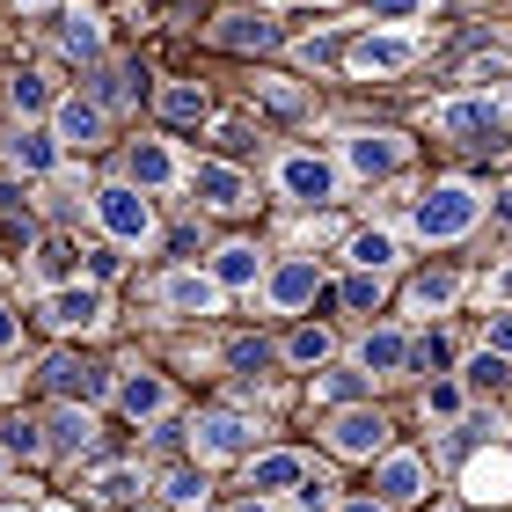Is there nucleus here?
Segmentation results:
<instances>
[{
  "instance_id": "36",
  "label": "nucleus",
  "mask_w": 512,
  "mask_h": 512,
  "mask_svg": "<svg viewBox=\"0 0 512 512\" xmlns=\"http://www.w3.org/2000/svg\"><path fill=\"white\" fill-rule=\"evenodd\" d=\"M132 491H139V476H132V469H103V476H96V498H103V505H125Z\"/></svg>"
},
{
  "instance_id": "42",
  "label": "nucleus",
  "mask_w": 512,
  "mask_h": 512,
  "mask_svg": "<svg viewBox=\"0 0 512 512\" xmlns=\"http://www.w3.org/2000/svg\"><path fill=\"white\" fill-rule=\"evenodd\" d=\"M469 81H476V88H498V81H512V59H498V52H491V59H476V66H469Z\"/></svg>"
},
{
  "instance_id": "46",
  "label": "nucleus",
  "mask_w": 512,
  "mask_h": 512,
  "mask_svg": "<svg viewBox=\"0 0 512 512\" xmlns=\"http://www.w3.org/2000/svg\"><path fill=\"white\" fill-rule=\"evenodd\" d=\"M110 278H118V256L96 249V264H88V286H110Z\"/></svg>"
},
{
  "instance_id": "21",
  "label": "nucleus",
  "mask_w": 512,
  "mask_h": 512,
  "mask_svg": "<svg viewBox=\"0 0 512 512\" xmlns=\"http://www.w3.org/2000/svg\"><path fill=\"white\" fill-rule=\"evenodd\" d=\"M154 110H161L169 125H205V110H213V96H205L198 81H169V88L154 96Z\"/></svg>"
},
{
  "instance_id": "32",
  "label": "nucleus",
  "mask_w": 512,
  "mask_h": 512,
  "mask_svg": "<svg viewBox=\"0 0 512 512\" xmlns=\"http://www.w3.org/2000/svg\"><path fill=\"white\" fill-rule=\"evenodd\" d=\"M66 52H74V59H96V52H103L96 15H74V22H66Z\"/></svg>"
},
{
  "instance_id": "20",
  "label": "nucleus",
  "mask_w": 512,
  "mask_h": 512,
  "mask_svg": "<svg viewBox=\"0 0 512 512\" xmlns=\"http://www.w3.org/2000/svg\"><path fill=\"white\" fill-rule=\"evenodd\" d=\"M88 439H96V417L88 410H74V403L52 410V425H44V447L52 454H88Z\"/></svg>"
},
{
  "instance_id": "14",
  "label": "nucleus",
  "mask_w": 512,
  "mask_h": 512,
  "mask_svg": "<svg viewBox=\"0 0 512 512\" xmlns=\"http://www.w3.org/2000/svg\"><path fill=\"white\" fill-rule=\"evenodd\" d=\"M52 118H59V125H52L59 154H66V147H81V154H88V147H96V139H103V110H96V103H81V96L52 103Z\"/></svg>"
},
{
  "instance_id": "48",
  "label": "nucleus",
  "mask_w": 512,
  "mask_h": 512,
  "mask_svg": "<svg viewBox=\"0 0 512 512\" xmlns=\"http://www.w3.org/2000/svg\"><path fill=\"white\" fill-rule=\"evenodd\" d=\"M15 337H22V322H15V308H0V352H15Z\"/></svg>"
},
{
  "instance_id": "51",
  "label": "nucleus",
  "mask_w": 512,
  "mask_h": 512,
  "mask_svg": "<svg viewBox=\"0 0 512 512\" xmlns=\"http://www.w3.org/2000/svg\"><path fill=\"white\" fill-rule=\"evenodd\" d=\"M498 293H505V300H512V264H505V271H498Z\"/></svg>"
},
{
  "instance_id": "26",
  "label": "nucleus",
  "mask_w": 512,
  "mask_h": 512,
  "mask_svg": "<svg viewBox=\"0 0 512 512\" xmlns=\"http://www.w3.org/2000/svg\"><path fill=\"white\" fill-rule=\"evenodd\" d=\"M454 293H461V271H425L410 286V308L417 315H439V308H454Z\"/></svg>"
},
{
  "instance_id": "33",
  "label": "nucleus",
  "mask_w": 512,
  "mask_h": 512,
  "mask_svg": "<svg viewBox=\"0 0 512 512\" xmlns=\"http://www.w3.org/2000/svg\"><path fill=\"white\" fill-rule=\"evenodd\" d=\"M161 491H169V505H191V512H198V505H205V469H176Z\"/></svg>"
},
{
  "instance_id": "53",
  "label": "nucleus",
  "mask_w": 512,
  "mask_h": 512,
  "mask_svg": "<svg viewBox=\"0 0 512 512\" xmlns=\"http://www.w3.org/2000/svg\"><path fill=\"white\" fill-rule=\"evenodd\" d=\"M15 8H52V0H15Z\"/></svg>"
},
{
  "instance_id": "19",
  "label": "nucleus",
  "mask_w": 512,
  "mask_h": 512,
  "mask_svg": "<svg viewBox=\"0 0 512 512\" xmlns=\"http://www.w3.org/2000/svg\"><path fill=\"white\" fill-rule=\"evenodd\" d=\"M118 403H125L132 425H139V417H169V381H161V374H125Z\"/></svg>"
},
{
  "instance_id": "28",
  "label": "nucleus",
  "mask_w": 512,
  "mask_h": 512,
  "mask_svg": "<svg viewBox=\"0 0 512 512\" xmlns=\"http://www.w3.org/2000/svg\"><path fill=\"white\" fill-rule=\"evenodd\" d=\"M315 395H322V403H344V410H352L359 395H366V374H359V366H330V374L315 381Z\"/></svg>"
},
{
  "instance_id": "50",
  "label": "nucleus",
  "mask_w": 512,
  "mask_h": 512,
  "mask_svg": "<svg viewBox=\"0 0 512 512\" xmlns=\"http://www.w3.org/2000/svg\"><path fill=\"white\" fill-rule=\"evenodd\" d=\"M491 213H498V220H512V191H505V198H498V205H491Z\"/></svg>"
},
{
  "instance_id": "8",
  "label": "nucleus",
  "mask_w": 512,
  "mask_h": 512,
  "mask_svg": "<svg viewBox=\"0 0 512 512\" xmlns=\"http://www.w3.org/2000/svg\"><path fill=\"white\" fill-rule=\"evenodd\" d=\"M213 37L227 44V52H271V44L286 37V30H278L264 8H227V15L213 22Z\"/></svg>"
},
{
  "instance_id": "34",
  "label": "nucleus",
  "mask_w": 512,
  "mask_h": 512,
  "mask_svg": "<svg viewBox=\"0 0 512 512\" xmlns=\"http://www.w3.org/2000/svg\"><path fill=\"white\" fill-rule=\"evenodd\" d=\"M118 103H132V74H125V66H103V81H96V110H118Z\"/></svg>"
},
{
  "instance_id": "31",
  "label": "nucleus",
  "mask_w": 512,
  "mask_h": 512,
  "mask_svg": "<svg viewBox=\"0 0 512 512\" xmlns=\"http://www.w3.org/2000/svg\"><path fill=\"white\" fill-rule=\"evenodd\" d=\"M30 264H37V278H66V271H74V249H66L59 235H44V242H37V256H30Z\"/></svg>"
},
{
  "instance_id": "30",
  "label": "nucleus",
  "mask_w": 512,
  "mask_h": 512,
  "mask_svg": "<svg viewBox=\"0 0 512 512\" xmlns=\"http://www.w3.org/2000/svg\"><path fill=\"white\" fill-rule=\"evenodd\" d=\"M286 359L293 366H322V359H330V330H293L286 337Z\"/></svg>"
},
{
  "instance_id": "35",
  "label": "nucleus",
  "mask_w": 512,
  "mask_h": 512,
  "mask_svg": "<svg viewBox=\"0 0 512 512\" xmlns=\"http://www.w3.org/2000/svg\"><path fill=\"white\" fill-rule=\"evenodd\" d=\"M498 381H505V359L498 352H476L469 374H461V388H498Z\"/></svg>"
},
{
  "instance_id": "43",
  "label": "nucleus",
  "mask_w": 512,
  "mask_h": 512,
  "mask_svg": "<svg viewBox=\"0 0 512 512\" xmlns=\"http://www.w3.org/2000/svg\"><path fill=\"white\" fill-rule=\"evenodd\" d=\"M300 512H330V483H322V476H300Z\"/></svg>"
},
{
  "instance_id": "15",
  "label": "nucleus",
  "mask_w": 512,
  "mask_h": 512,
  "mask_svg": "<svg viewBox=\"0 0 512 512\" xmlns=\"http://www.w3.org/2000/svg\"><path fill=\"white\" fill-rule=\"evenodd\" d=\"M374 491H381L388 512L395 505H417V498H425V461H417V454H388L381 476H374Z\"/></svg>"
},
{
  "instance_id": "13",
  "label": "nucleus",
  "mask_w": 512,
  "mask_h": 512,
  "mask_svg": "<svg viewBox=\"0 0 512 512\" xmlns=\"http://www.w3.org/2000/svg\"><path fill=\"white\" fill-rule=\"evenodd\" d=\"M191 191H198V205H213V213H242V205H249V183L227 169V161H198Z\"/></svg>"
},
{
  "instance_id": "37",
  "label": "nucleus",
  "mask_w": 512,
  "mask_h": 512,
  "mask_svg": "<svg viewBox=\"0 0 512 512\" xmlns=\"http://www.w3.org/2000/svg\"><path fill=\"white\" fill-rule=\"evenodd\" d=\"M461 410V381H432L425 388V417H454Z\"/></svg>"
},
{
  "instance_id": "25",
  "label": "nucleus",
  "mask_w": 512,
  "mask_h": 512,
  "mask_svg": "<svg viewBox=\"0 0 512 512\" xmlns=\"http://www.w3.org/2000/svg\"><path fill=\"white\" fill-rule=\"evenodd\" d=\"M469 498H483V505H505L512 498V461L505 454H491V461H476V469H469Z\"/></svg>"
},
{
  "instance_id": "45",
  "label": "nucleus",
  "mask_w": 512,
  "mask_h": 512,
  "mask_svg": "<svg viewBox=\"0 0 512 512\" xmlns=\"http://www.w3.org/2000/svg\"><path fill=\"white\" fill-rule=\"evenodd\" d=\"M264 103H271V110H300V88H286V81H264Z\"/></svg>"
},
{
  "instance_id": "6",
  "label": "nucleus",
  "mask_w": 512,
  "mask_h": 512,
  "mask_svg": "<svg viewBox=\"0 0 512 512\" xmlns=\"http://www.w3.org/2000/svg\"><path fill=\"white\" fill-rule=\"evenodd\" d=\"M330 447H337L344 461H374V454L388 447V417H381V410H337Z\"/></svg>"
},
{
  "instance_id": "11",
  "label": "nucleus",
  "mask_w": 512,
  "mask_h": 512,
  "mask_svg": "<svg viewBox=\"0 0 512 512\" xmlns=\"http://www.w3.org/2000/svg\"><path fill=\"white\" fill-rule=\"evenodd\" d=\"M176 176H183V169H176V154L161 147V139H139V147L125 154V183H132L139 198H147V191H169Z\"/></svg>"
},
{
  "instance_id": "39",
  "label": "nucleus",
  "mask_w": 512,
  "mask_h": 512,
  "mask_svg": "<svg viewBox=\"0 0 512 512\" xmlns=\"http://www.w3.org/2000/svg\"><path fill=\"white\" fill-rule=\"evenodd\" d=\"M344 59V37H308L300 44V66H337Z\"/></svg>"
},
{
  "instance_id": "52",
  "label": "nucleus",
  "mask_w": 512,
  "mask_h": 512,
  "mask_svg": "<svg viewBox=\"0 0 512 512\" xmlns=\"http://www.w3.org/2000/svg\"><path fill=\"white\" fill-rule=\"evenodd\" d=\"M242 512H271V505H264V498H249V505H242Z\"/></svg>"
},
{
  "instance_id": "29",
  "label": "nucleus",
  "mask_w": 512,
  "mask_h": 512,
  "mask_svg": "<svg viewBox=\"0 0 512 512\" xmlns=\"http://www.w3.org/2000/svg\"><path fill=\"white\" fill-rule=\"evenodd\" d=\"M8 103L22 110V118H37V110H52V81H44V74H15L8 81Z\"/></svg>"
},
{
  "instance_id": "18",
  "label": "nucleus",
  "mask_w": 512,
  "mask_h": 512,
  "mask_svg": "<svg viewBox=\"0 0 512 512\" xmlns=\"http://www.w3.org/2000/svg\"><path fill=\"white\" fill-rule=\"evenodd\" d=\"M300 476H308V461H300V454H256V461H249V491H256V498L300 491Z\"/></svg>"
},
{
  "instance_id": "10",
  "label": "nucleus",
  "mask_w": 512,
  "mask_h": 512,
  "mask_svg": "<svg viewBox=\"0 0 512 512\" xmlns=\"http://www.w3.org/2000/svg\"><path fill=\"white\" fill-rule=\"evenodd\" d=\"M191 447H198V461H227V454H249V417H235V410H213V417H198Z\"/></svg>"
},
{
  "instance_id": "22",
  "label": "nucleus",
  "mask_w": 512,
  "mask_h": 512,
  "mask_svg": "<svg viewBox=\"0 0 512 512\" xmlns=\"http://www.w3.org/2000/svg\"><path fill=\"white\" fill-rule=\"evenodd\" d=\"M410 366V337L403 330H374L359 344V374H403Z\"/></svg>"
},
{
  "instance_id": "16",
  "label": "nucleus",
  "mask_w": 512,
  "mask_h": 512,
  "mask_svg": "<svg viewBox=\"0 0 512 512\" xmlns=\"http://www.w3.org/2000/svg\"><path fill=\"white\" fill-rule=\"evenodd\" d=\"M161 300L183 315H213L220 308V286H213V271H169L161 278Z\"/></svg>"
},
{
  "instance_id": "3",
  "label": "nucleus",
  "mask_w": 512,
  "mask_h": 512,
  "mask_svg": "<svg viewBox=\"0 0 512 512\" xmlns=\"http://www.w3.org/2000/svg\"><path fill=\"white\" fill-rule=\"evenodd\" d=\"M344 66L352 74H403V66H417V44L403 30H374V37L344 44Z\"/></svg>"
},
{
  "instance_id": "41",
  "label": "nucleus",
  "mask_w": 512,
  "mask_h": 512,
  "mask_svg": "<svg viewBox=\"0 0 512 512\" xmlns=\"http://www.w3.org/2000/svg\"><path fill=\"white\" fill-rule=\"evenodd\" d=\"M374 293H381V278H374V271L344 278V308H374Z\"/></svg>"
},
{
  "instance_id": "24",
  "label": "nucleus",
  "mask_w": 512,
  "mask_h": 512,
  "mask_svg": "<svg viewBox=\"0 0 512 512\" xmlns=\"http://www.w3.org/2000/svg\"><path fill=\"white\" fill-rule=\"evenodd\" d=\"M256 271H264V256H256L249 242H227L220 256H213V286L227 293V286H256Z\"/></svg>"
},
{
  "instance_id": "1",
  "label": "nucleus",
  "mask_w": 512,
  "mask_h": 512,
  "mask_svg": "<svg viewBox=\"0 0 512 512\" xmlns=\"http://www.w3.org/2000/svg\"><path fill=\"white\" fill-rule=\"evenodd\" d=\"M476 220H483V198L469 183H432V191L417 198V235L425 242H461Z\"/></svg>"
},
{
  "instance_id": "40",
  "label": "nucleus",
  "mask_w": 512,
  "mask_h": 512,
  "mask_svg": "<svg viewBox=\"0 0 512 512\" xmlns=\"http://www.w3.org/2000/svg\"><path fill=\"white\" fill-rule=\"evenodd\" d=\"M425 8H432V0H374L366 15H374V22H410V15H425Z\"/></svg>"
},
{
  "instance_id": "7",
  "label": "nucleus",
  "mask_w": 512,
  "mask_h": 512,
  "mask_svg": "<svg viewBox=\"0 0 512 512\" xmlns=\"http://www.w3.org/2000/svg\"><path fill=\"white\" fill-rule=\"evenodd\" d=\"M278 183H286V198H300V205H330L337 198V169L315 161V154H286L278 161Z\"/></svg>"
},
{
  "instance_id": "9",
  "label": "nucleus",
  "mask_w": 512,
  "mask_h": 512,
  "mask_svg": "<svg viewBox=\"0 0 512 512\" xmlns=\"http://www.w3.org/2000/svg\"><path fill=\"white\" fill-rule=\"evenodd\" d=\"M315 300H322V271L308 264V256H286V264L271 271V308L300 315V308H315Z\"/></svg>"
},
{
  "instance_id": "12",
  "label": "nucleus",
  "mask_w": 512,
  "mask_h": 512,
  "mask_svg": "<svg viewBox=\"0 0 512 512\" xmlns=\"http://www.w3.org/2000/svg\"><path fill=\"white\" fill-rule=\"evenodd\" d=\"M44 322H52V330H96L103 322V286H59L44 300Z\"/></svg>"
},
{
  "instance_id": "44",
  "label": "nucleus",
  "mask_w": 512,
  "mask_h": 512,
  "mask_svg": "<svg viewBox=\"0 0 512 512\" xmlns=\"http://www.w3.org/2000/svg\"><path fill=\"white\" fill-rule=\"evenodd\" d=\"M483 352H498V359H512V308L505 315H491V344Z\"/></svg>"
},
{
  "instance_id": "54",
  "label": "nucleus",
  "mask_w": 512,
  "mask_h": 512,
  "mask_svg": "<svg viewBox=\"0 0 512 512\" xmlns=\"http://www.w3.org/2000/svg\"><path fill=\"white\" fill-rule=\"evenodd\" d=\"M132 512H161V505H132Z\"/></svg>"
},
{
  "instance_id": "47",
  "label": "nucleus",
  "mask_w": 512,
  "mask_h": 512,
  "mask_svg": "<svg viewBox=\"0 0 512 512\" xmlns=\"http://www.w3.org/2000/svg\"><path fill=\"white\" fill-rule=\"evenodd\" d=\"M8 447H15V454H44V439H37V425H15Z\"/></svg>"
},
{
  "instance_id": "23",
  "label": "nucleus",
  "mask_w": 512,
  "mask_h": 512,
  "mask_svg": "<svg viewBox=\"0 0 512 512\" xmlns=\"http://www.w3.org/2000/svg\"><path fill=\"white\" fill-rule=\"evenodd\" d=\"M8 154H15L22 176H52V169H59V139H52V132H15Z\"/></svg>"
},
{
  "instance_id": "17",
  "label": "nucleus",
  "mask_w": 512,
  "mask_h": 512,
  "mask_svg": "<svg viewBox=\"0 0 512 512\" xmlns=\"http://www.w3.org/2000/svg\"><path fill=\"white\" fill-rule=\"evenodd\" d=\"M432 125H439V132H454V139H476V132H491V125H498V103H491V96L439 103V110H432Z\"/></svg>"
},
{
  "instance_id": "38",
  "label": "nucleus",
  "mask_w": 512,
  "mask_h": 512,
  "mask_svg": "<svg viewBox=\"0 0 512 512\" xmlns=\"http://www.w3.org/2000/svg\"><path fill=\"white\" fill-rule=\"evenodd\" d=\"M227 359H235V374H264V366H271L278 352H271V344H249V337H242V344H235Z\"/></svg>"
},
{
  "instance_id": "49",
  "label": "nucleus",
  "mask_w": 512,
  "mask_h": 512,
  "mask_svg": "<svg viewBox=\"0 0 512 512\" xmlns=\"http://www.w3.org/2000/svg\"><path fill=\"white\" fill-rule=\"evenodd\" d=\"M337 512H388L381 498H359V505H337Z\"/></svg>"
},
{
  "instance_id": "2",
  "label": "nucleus",
  "mask_w": 512,
  "mask_h": 512,
  "mask_svg": "<svg viewBox=\"0 0 512 512\" xmlns=\"http://www.w3.org/2000/svg\"><path fill=\"white\" fill-rule=\"evenodd\" d=\"M96 220L110 227V242H125V249H139L154 235V205L132 191V183H103L96 191Z\"/></svg>"
},
{
  "instance_id": "5",
  "label": "nucleus",
  "mask_w": 512,
  "mask_h": 512,
  "mask_svg": "<svg viewBox=\"0 0 512 512\" xmlns=\"http://www.w3.org/2000/svg\"><path fill=\"white\" fill-rule=\"evenodd\" d=\"M403 161H410V147H403L395 132H352V139H344V169L366 176V183H374V176H395Z\"/></svg>"
},
{
  "instance_id": "4",
  "label": "nucleus",
  "mask_w": 512,
  "mask_h": 512,
  "mask_svg": "<svg viewBox=\"0 0 512 512\" xmlns=\"http://www.w3.org/2000/svg\"><path fill=\"white\" fill-rule=\"evenodd\" d=\"M44 381H52L74 410H88V403H103V395H110V374L96 359H81V352H59L52 366H44Z\"/></svg>"
},
{
  "instance_id": "27",
  "label": "nucleus",
  "mask_w": 512,
  "mask_h": 512,
  "mask_svg": "<svg viewBox=\"0 0 512 512\" xmlns=\"http://www.w3.org/2000/svg\"><path fill=\"white\" fill-rule=\"evenodd\" d=\"M352 264L381 278V271L395 264V235H388V227H359V235H352Z\"/></svg>"
}]
</instances>
